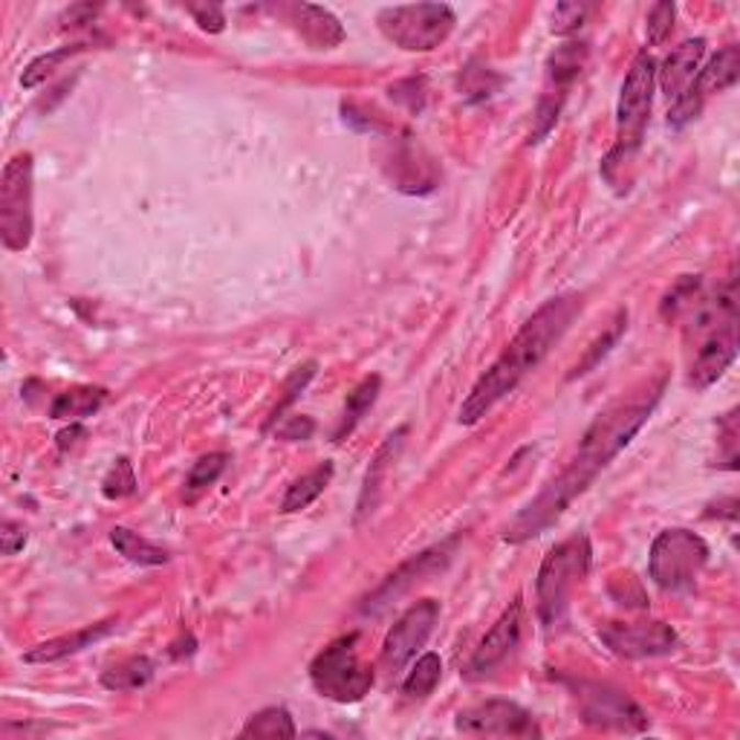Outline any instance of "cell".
Wrapping results in <instances>:
<instances>
[{"label":"cell","mask_w":740,"mask_h":740,"mask_svg":"<svg viewBox=\"0 0 740 740\" xmlns=\"http://www.w3.org/2000/svg\"><path fill=\"white\" fill-rule=\"evenodd\" d=\"M582 312V296L567 292L538 307L460 406V426H477L500 399L509 397L535 371Z\"/></svg>","instance_id":"6da1fadb"},{"label":"cell","mask_w":740,"mask_h":740,"mask_svg":"<svg viewBox=\"0 0 740 740\" xmlns=\"http://www.w3.org/2000/svg\"><path fill=\"white\" fill-rule=\"evenodd\" d=\"M663 394L665 374H660L656 379H648L633 397L619 399L608 411H601L590 422V429L585 431V437H582L576 457L570 460V466L546 484L553 489L555 498L564 500L570 507L578 495H585L587 486L596 481L601 468H608L610 460L619 457L631 445V440L642 431L648 417L654 413L656 402H660Z\"/></svg>","instance_id":"7a4b0ae2"},{"label":"cell","mask_w":740,"mask_h":740,"mask_svg":"<svg viewBox=\"0 0 740 740\" xmlns=\"http://www.w3.org/2000/svg\"><path fill=\"white\" fill-rule=\"evenodd\" d=\"M654 85H656V62L648 49L633 58L631 70L625 76L622 90H619V104H616V145L601 159V177L608 179V186L616 191L628 188L625 168H631L637 159L642 140H645L648 119L654 108Z\"/></svg>","instance_id":"3957f363"},{"label":"cell","mask_w":740,"mask_h":740,"mask_svg":"<svg viewBox=\"0 0 740 740\" xmlns=\"http://www.w3.org/2000/svg\"><path fill=\"white\" fill-rule=\"evenodd\" d=\"M593 546L585 532L567 538L562 544H555L544 555L541 570H538L535 596H538V616L546 631L562 628L567 619L570 596L590 573Z\"/></svg>","instance_id":"277c9868"},{"label":"cell","mask_w":740,"mask_h":740,"mask_svg":"<svg viewBox=\"0 0 740 740\" xmlns=\"http://www.w3.org/2000/svg\"><path fill=\"white\" fill-rule=\"evenodd\" d=\"M457 15L445 3H399L376 12V26L406 53H434L454 32Z\"/></svg>","instance_id":"5b68a950"},{"label":"cell","mask_w":740,"mask_h":740,"mask_svg":"<svg viewBox=\"0 0 740 740\" xmlns=\"http://www.w3.org/2000/svg\"><path fill=\"white\" fill-rule=\"evenodd\" d=\"M35 232V159L21 151L0 174V241L3 250H30Z\"/></svg>","instance_id":"8992f818"},{"label":"cell","mask_w":740,"mask_h":740,"mask_svg":"<svg viewBox=\"0 0 740 740\" xmlns=\"http://www.w3.org/2000/svg\"><path fill=\"white\" fill-rule=\"evenodd\" d=\"M706 564H709L706 538L686 530V527L660 532L651 544V555H648L651 582L665 593L692 590Z\"/></svg>","instance_id":"52a82bcc"},{"label":"cell","mask_w":740,"mask_h":740,"mask_svg":"<svg viewBox=\"0 0 740 740\" xmlns=\"http://www.w3.org/2000/svg\"><path fill=\"white\" fill-rule=\"evenodd\" d=\"M358 633L330 642L310 663V680L321 697L333 703H358L374 688V669L358 660Z\"/></svg>","instance_id":"ba28073f"},{"label":"cell","mask_w":740,"mask_h":740,"mask_svg":"<svg viewBox=\"0 0 740 740\" xmlns=\"http://www.w3.org/2000/svg\"><path fill=\"white\" fill-rule=\"evenodd\" d=\"M738 78H740V49L732 44V47L720 49V53H717L715 58L694 76V81L683 90V96L674 99V104H671L669 110L671 131H683L686 125H692L694 119L700 117L711 96L724 93V90L735 87L738 85Z\"/></svg>","instance_id":"9c48e42d"},{"label":"cell","mask_w":740,"mask_h":740,"mask_svg":"<svg viewBox=\"0 0 740 740\" xmlns=\"http://www.w3.org/2000/svg\"><path fill=\"white\" fill-rule=\"evenodd\" d=\"M570 686L576 692L578 711L590 726L614 729V732H645L648 729L645 711L619 688L608 683H587V680H573Z\"/></svg>","instance_id":"30bf717a"},{"label":"cell","mask_w":740,"mask_h":740,"mask_svg":"<svg viewBox=\"0 0 740 740\" xmlns=\"http://www.w3.org/2000/svg\"><path fill=\"white\" fill-rule=\"evenodd\" d=\"M454 729L468 738H541L535 717L512 700L475 703L460 711Z\"/></svg>","instance_id":"8fae6325"},{"label":"cell","mask_w":740,"mask_h":740,"mask_svg":"<svg viewBox=\"0 0 740 740\" xmlns=\"http://www.w3.org/2000/svg\"><path fill=\"white\" fill-rule=\"evenodd\" d=\"M437 619H440V601L437 599L417 601V605H411L406 614L399 616L383 642L385 671L397 674V671L406 669L431 639Z\"/></svg>","instance_id":"7c38bea8"},{"label":"cell","mask_w":740,"mask_h":740,"mask_svg":"<svg viewBox=\"0 0 740 740\" xmlns=\"http://www.w3.org/2000/svg\"><path fill=\"white\" fill-rule=\"evenodd\" d=\"M599 639L625 660H645V656H665L677 648V633L665 622H610L599 628Z\"/></svg>","instance_id":"4fadbf2b"},{"label":"cell","mask_w":740,"mask_h":740,"mask_svg":"<svg viewBox=\"0 0 740 740\" xmlns=\"http://www.w3.org/2000/svg\"><path fill=\"white\" fill-rule=\"evenodd\" d=\"M523 631V601L521 596L509 601V608L498 616V622L492 625L486 637L481 639V645L475 648V654L468 660L466 674L468 677H489L492 671L504 665L512 656V651L521 642Z\"/></svg>","instance_id":"5bb4252c"},{"label":"cell","mask_w":740,"mask_h":740,"mask_svg":"<svg viewBox=\"0 0 740 740\" xmlns=\"http://www.w3.org/2000/svg\"><path fill=\"white\" fill-rule=\"evenodd\" d=\"M454 544H457V541H445V544H437L431 546V550H426V553L408 559L397 573H390L383 585L367 596L365 605H362V614H379L383 608H388L390 601H397L402 593L411 590L413 585H420L422 578H429L431 573L443 570L445 564H449V559H452Z\"/></svg>","instance_id":"9a60e30c"},{"label":"cell","mask_w":740,"mask_h":740,"mask_svg":"<svg viewBox=\"0 0 740 740\" xmlns=\"http://www.w3.org/2000/svg\"><path fill=\"white\" fill-rule=\"evenodd\" d=\"M735 358H738V328L720 330V333L709 335L697 344V353H694L692 374H688V383L694 390H706L720 379V376L729 371Z\"/></svg>","instance_id":"2e32d148"},{"label":"cell","mask_w":740,"mask_h":740,"mask_svg":"<svg viewBox=\"0 0 740 740\" xmlns=\"http://www.w3.org/2000/svg\"><path fill=\"white\" fill-rule=\"evenodd\" d=\"M703 55H706V38L683 41V44L671 49V53L665 55V62L656 67V81H660V90H663L669 102H674L677 96H683V90H686V87L694 81V76L700 73Z\"/></svg>","instance_id":"e0dca14e"},{"label":"cell","mask_w":740,"mask_h":740,"mask_svg":"<svg viewBox=\"0 0 740 740\" xmlns=\"http://www.w3.org/2000/svg\"><path fill=\"white\" fill-rule=\"evenodd\" d=\"M587 58H590V47H587L585 41H567L562 47H555V53L546 58V81L541 96L567 102L570 87L587 67Z\"/></svg>","instance_id":"ac0fdd59"},{"label":"cell","mask_w":740,"mask_h":740,"mask_svg":"<svg viewBox=\"0 0 740 740\" xmlns=\"http://www.w3.org/2000/svg\"><path fill=\"white\" fill-rule=\"evenodd\" d=\"M289 21L296 24V30L301 32V38L316 49H333L344 41V26L342 21L324 7H316V3H292L287 9Z\"/></svg>","instance_id":"d6986e66"},{"label":"cell","mask_w":740,"mask_h":740,"mask_svg":"<svg viewBox=\"0 0 740 740\" xmlns=\"http://www.w3.org/2000/svg\"><path fill=\"white\" fill-rule=\"evenodd\" d=\"M119 622H99V625H90V628H85V631H76V633H67V637H55L49 639V642H41V645H35L32 651H26L24 654V663H32V665H44V663H58V660H64V656H73V654H81L85 648H90L93 642H99V639H104L108 633L117 631Z\"/></svg>","instance_id":"ffe728a7"},{"label":"cell","mask_w":740,"mask_h":740,"mask_svg":"<svg viewBox=\"0 0 740 740\" xmlns=\"http://www.w3.org/2000/svg\"><path fill=\"white\" fill-rule=\"evenodd\" d=\"M402 437H406V429H399L397 434H390L388 440H385V445L376 452L374 463H371V468H367L365 475V486H362V495H358V521L362 518H367V515L374 512L376 504H379V492H383V481H385V472H388L390 460H394V454H397V449L402 445Z\"/></svg>","instance_id":"44dd1931"},{"label":"cell","mask_w":740,"mask_h":740,"mask_svg":"<svg viewBox=\"0 0 740 740\" xmlns=\"http://www.w3.org/2000/svg\"><path fill=\"white\" fill-rule=\"evenodd\" d=\"M379 390H383V376L371 374V376H365V379H362V383L351 390V394H347V402H344V411H342V422H339V429H335L333 443H342L344 437L353 434V429H356L358 422L367 417V411L376 406Z\"/></svg>","instance_id":"7402d4cb"},{"label":"cell","mask_w":740,"mask_h":740,"mask_svg":"<svg viewBox=\"0 0 740 740\" xmlns=\"http://www.w3.org/2000/svg\"><path fill=\"white\" fill-rule=\"evenodd\" d=\"M110 544L117 546L119 555H125L128 562L140 564V567H159V564H168V559H172V553L165 546L136 535L128 527H113L110 530Z\"/></svg>","instance_id":"603a6c76"},{"label":"cell","mask_w":740,"mask_h":740,"mask_svg":"<svg viewBox=\"0 0 740 740\" xmlns=\"http://www.w3.org/2000/svg\"><path fill=\"white\" fill-rule=\"evenodd\" d=\"M104 399H108V390L93 388V385L64 390V394H58V397L53 399V406H49V417H53V420L78 422V420H85V417H90V413L99 411V408L104 406Z\"/></svg>","instance_id":"cb8c5ba5"},{"label":"cell","mask_w":740,"mask_h":740,"mask_svg":"<svg viewBox=\"0 0 740 740\" xmlns=\"http://www.w3.org/2000/svg\"><path fill=\"white\" fill-rule=\"evenodd\" d=\"M333 472H335L333 463H321V466H316L312 472L298 477L296 484L287 489V495H284L281 512L287 515L301 512V509L310 507L312 500H319L321 495H324V489L330 486V481H333Z\"/></svg>","instance_id":"d4e9b609"},{"label":"cell","mask_w":740,"mask_h":740,"mask_svg":"<svg viewBox=\"0 0 740 740\" xmlns=\"http://www.w3.org/2000/svg\"><path fill=\"white\" fill-rule=\"evenodd\" d=\"M298 729L292 724V715H289L284 706H269V709H261L257 715H252L246 720V726L241 729V738H257V740H289L296 738Z\"/></svg>","instance_id":"484cf974"},{"label":"cell","mask_w":740,"mask_h":740,"mask_svg":"<svg viewBox=\"0 0 740 740\" xmlns=\"http://www.w3.org/2000/svg\"><path fill=\"white\" fill-rule=\"evenodd\" d=\"M154 680V663L148 656H131L125 663L110 665L102 674V686L108 692H136Z\"/></svg>","instance_id":"4316f807"},{"label":"cell","mask_w":740,"mask_h":740,"mask_svg":"<svg viewBox=\"0 0 740 740\" xmlns=\"http://www.w3.org/2000/svg\"><path fill=\"white\" fill-rule=\"evenodd\" d=\"M229 460L232 457H229L227 452H211V454H206V457L197 460L186 477V492H183V498H186L188 504H195V500L200 498L209 486L218 484L220 475L229 468Z\"/></svg>","instance_id":"83f0119b"},{"label":"cell","mask_w":740,"mask_h":740,"mask_svg":"<svg viewBox=\"0 0 740 740\" xmlns=\"http://www.w3.org/2000/svg\"><path fill=\"white\" fill-rule=\"evenodd\" d=\"M440 677H443V660H440V654H431L429 651V654H422L413 663V669L408 671V677L402 680V694L411 697V700H422V697H429L434 692Z\"/></svg>","instance_id":"f1b7e54d"},{"label":"cell","mask_w":740,"mask_h":740,"mask_svg":"<svg viewBox=\"0 0 740 740\" xmlns=\"http://www.w3.org/2000/svg\"><path fill=\"white\" fill-rule=\"evenodd\" d=\"M504 87V76L481 62H468L463 76H460V90L468 102H486Z\"/></svg>","instance_id":"f546056e"},{"label":"cell","mask_w":740,"mask_h":740,"mask_svg":"<svg viewBox=\"0 0 740 740\" xmlns=\"http://www.w3.org/2000/svg\"><path fill=\"white\" fill-rule=\"evenodd\" d=\"M81 49H85V44H70V47H58V49H53V53L38 55L35 62L26 64L24 76H21V87H24V90H32V87L44 85V81H47V78L53 76V73L58 70L64 62H70L73 55L81 53Z\"/></svg>","instance_id":"4dcf8cb0"},{"label":"cell","mask_w":740,"mask_h":740,"mask_svg":"<svg viewBox=\"0 0 740 740\" xmlns=\"http://www.w3.org/2000/svg\"><path fill=\"white\" fill-rule=\"evenodd\" d=\"M133 492H136V472H133V463L128 457L113 460V466H110V472L102 481V495L108 500H122L131 498Z\"/></svg>","instance_id":"1f68e13d"},{"label":"cell","mask_w":740,"mask_h":740,"mask_svg":"<svg viewBox=\"0 0 740 740\" xmlns=\"http://www.w3.org/2000/svg\"><path fill=\"white\" fill-rule=\"evenodd\" d=\"M316 371H319V362H307V365H301V367H296V371H292V376H289L287 385H284V399L278 402V406H275V411L269 413V420H266V426H264L266 431L273 429L275 422L281 420L284 411H287V408L298 399V394H301V390L310 385V379L316 376Z\"/></svg>","instance_id":"d6a6232c"},{"label":"cell","mask_w":740,"mask_h":740,"mask_svg":"<svg viewBox=\"0 0 740 740\" xmlns=\"http://www.w3.org/2000/svg\"><path fill=\"white\" fill-rule=\"evenodd\" d=\"M625 324H628V312H619V316H616V321H614V330H608V333L601 335V339H596V342H593V347H590V351H587V356L582 358V365H576V371L570 374V379H576V376L590 374V367L599 365L601 358H605L610 353V347H614V344L619 342V335L625 333Z\"/></svg>","instance_id":"836d02e7"},{"label":"cell","mask_w":740,"mask_h":740,"mask_svg":"<svg viewBox=\"0 0 740 740\" xmlns=\"http://www.w3.org/2000/svg\"><path fill=\"white\" fill-rule=\"evenodd\" d=\"M674 18H677V7H674V3H669V0H663V3H654V7H651V12H648V21H645L648 47H663L665 38H669L671 30H674Z\"/></svg>","instance_id":"e575fe53"},{"label":"cell","mask_w":740,"mask_h":740,"mask_svg":"<svg viewBox=\"0 0 740 740\" xmlns=\"http://www.w3.org/2000/svg\"><path fill=\"white\" fill-rule=\"evenodd\" d=\"M590 12V3H559L553 9V24H550V30L555 35H573V32H578L587 24Z\"/></svg>","instance_id":"d590c367"},{"label":"cell","mask_w":740,"mask_h":740,"mask_svg":"<svg viewBox=\"0 0 740 740\" xmlns=\"http://www.w3.org/2000/svg\"><path fill=\"white\" fill-rule=\"evenodd\" d=\"M700 275H686V278H680L674 287H671V292L665 296L663 301V316L665 319H677L680 312L686 310V307H692V301L697 298V289H700Z\"/></svg>","instance_id":"8d00e7d4"},{"label":"cell","mask_w":740,"mask_h":740,"mask_svg":"<svg viewBox=\"0 0 740 740\" xmlns=\"http://www.w3.org/2000/svg\"><path fill=\"white\" fill-rule=\"evenodd\" d=\"M390 99L399 102L402 108H408L417 117L426 110V99H429V90H426V78H402L397 85H390Z\"/></svg>","instance_id":"74e56055"},{"label":"cell","mask_w":740,"mask_h":740,"mask_svg":"<svg viewBox=\"0 0 740 740\" xmlns=\"http://www.w3.org/2000/svg\"><path fill=\"white\" fill-rule=\"evenodd\" d=\"M188 15L195 18L200 30L214 32V35L227 30V12H223V7H218V3H191V7H188Z\"/></svg>","instance_id":"f35d334b"},{"label":"cell","mask_w":740,"mask_h":740,"mask_svg":"<svg viewBox=\"0 0 740 740\" xmlns=\"http://www.w3.org/2000/svg\"><path fill=\"white\" fill-rule=\"evenodd\" d=\"M720 440H724L726 445V457L720 466L735 472V468H738V411H729L724 420H720Z\"/></svg>","instance_id":"ab89813d"},{"label":"cell","mask_w":740,"mask_h":740,"mask_svg":"<svg viewBox=\"0 0 740 740\" xmlns=\"http://www.w3.org/2000/svg\"><path fill=\"white\" fill-rule=\"evenodd\" d=\"M26 538H30V532H26L24 523L18 521H3V527H0V550H3V555H15L21 553L26 546Z\"/></svg>","instance_id":"60d3db41"},{"label":"cell","mask_w":740,"mask_h":740,"mask_svg":"<svg viewBox=\"0 0 740 740\" xmlns=\"http://www.w3.org/2000/svg\"><path fill=\"white\" fill-rule=\"evenodd\" d=\"M316 434V420L312 417H289L284 426L275 429V437H281V440H310Z\"/></svg>","instance_id":"b9f144b4"},{"label":"cell","mask_w":740,"mask_h":740,"mask_svg":"<svg viewBox=\"0 0 740 740\" xmlns=\"http://www.w3.org/2000/svg\"><path fill=\"white\" fill-rule=\"evenodd\" d=\"M342 119H344V125H351L353 131H362V133H383L385 131V128L379 125L376 119H371L367 113H362V110H358L353 102L342 104Z\"/></svg>","instance_id":"7bdbcfd3"},{"label":"cell","mask_w":740,"mask_h":740,"mask_svg":"<svg viewBox=\"0 0 740 740\" xmlns=\"http://www.w3.org/2000/svg\"><path fill=\"white\" fill-rule=\"evenodd\" d=\"M78 437H87V431L81 429L78 422H70V429H64L62 434L55 437V440H58V449H62V452H67V449H73V445L78 443Z\"/></svg>","instance_id":"ee69618b"}]
</instances>
